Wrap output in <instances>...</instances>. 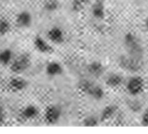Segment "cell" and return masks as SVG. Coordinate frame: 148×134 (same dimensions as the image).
Listing matches in <instances>:
<instances>
[{
    "label": "cell",
    "instance_id": "cell-15",
    "mask_svg": "<svg viewBox=\"0 0 148 134\" xmlns=\"http://www.w3.org/2000/svg\"><path fill=\"white\" fill-rule=\"evenodd\" d=\"M63 67L59 62L52 61L48 63L45 68V72L47 75L50 77H55L62 75L63 73Z\"/></svg>",
    "mask_w": 148,
    "mask_h": 134
},
{
    "label": "cell",
    "instance_id": "cell-10",
    "mask_svg": "<svg viewBox=\"0 0 148 134\" xmlns=\"http://www.w3.org/2000/svg\"><path fill=\"white\" fill-rule=\"evenodd\" d=\"M28 86V82L25 78L15 76L10 78L8 83V87L12 92L18 93L23 91Z\"/></svg>",
    "mask_w": 148,
    "mask_h": 134
},
{
    "label": "cell",
    "instance_id": "cell-9",
    "mask_svg": "<svg viewBox=\"0 0 148 134\" xmlns=\"http://www.w3.org/2000/svg\"><path fill=\"white\" fill-rule=\"evenodd\" d=\"M33 18L31 12L27 10H23L18 12L15 18V24L19 28L26 29L32 25Z\"/></svg>",
    "mask_w": 148,
    "mask_h": 134
},
{
    "label": "cell",
    "instance_id": "cell-24",
    "mask_svg": "<svg viewBox=\"0 0 148 134\" xmlns=\"http://www.w3.org/2000/svg\"><path fill=\"white\" fill-rule=\"evenodd\" d=\"M141 125L148 127V109L144 111L141 116Z\"/></svg>",
    "mask_w": 148,
    "mask_h": 134
},
{
    "label": "cell",
    "instance_id": "cell-1",
    "mask_svg": "<svg viewBox=\"0 0 148 134\" xmlns=\"http://www.w3.org/2000/svg\"><path fill=\"white\" fill-rule=\"evenodd\" d=\"M123 47L126 54L139 60H143L144 48L140 39L134 33L128 32L123 39Z\"/></svg>",
    "mask_w": 148,
    "mask_h": 134
},
{
    "label": "cell",
    "instance_id": "cell-6",
    "mask_svg": "<svg viewBox=\"0 0 148 134\" xmlns=\"http://www.w3.org/2000/svg\"><path fill=\"white\" fill-rule=\"evenodd\" d=\"M62 115V108L59 105H49L46 109L44 115L45 122L49 125H56L60 119Z\"/></svg>",
    "mask_w": 148,
    "mask_h": 134
},
{
    "label": "cell",
    "instance_id": "cell-5",
    "mask_svg": "<svg viewBox=\"0 0 148 134\" xmlns=\"http://www.w3.org/2000/svg\"><path fill=\"white\" fill-rule=\"evenodd\" d=\"M145 88V80L139 75H134L128 79L126 83V90L132 96H137L144 92Z\"/></svg>",
    "mask_w": 148,
    "mask_h": 134
},
{
    "label": "cell",
    "instance_id": "cell-20",
    "mask_svg": "<svg viewBox=\"0 0 148 134\" xmlns=\"http://www.w3.org/2000/svg\"><path fill=\"white\" fill-rule=\"evenodd\" d=\"M99 117L94 115H90L84 118L82 120V125L86 127H95L99 125Z\"/></svg>",
    "mask_w": 148,
    "mask_h": 134
},
{
    "label": "cell",
    "instance_id": "cell-7",
    "mask_svg": "<svg viewBox=\"0 0 148 134\" xmlns=\"http://www.w3.org/2000/svg\"><path fill=\"white\" fill-rule=\"evenodd\" d=\"M47 38L52 44L60 45L65 42V35L60 27L52 26L47 32Z\"/></svg>",
    "mask_w": 148,
    "mask_h": 134
},
{
    "label": "cell",
    "instance_id": "cell-12",
    "mask_svg": "<svg viewBox=\"0 0 148 134\" xmlns=\"http://www.w3.org/2000/svg\"><path fill=\"white\" fill-rule=\"evenodd\" d=\"M86 72L94 78H99L105 72V66L99 61H91L86 66Z\"/></svg>",
    "mask_w": 148,
    "mask_h": 134
},
{
    "label": "cell",
    "instance_id": "cell-16",
    "mask_svg": "<svg viewBox=\"0 0 148 134\" xmlns=\"http://www.w3.org/2000/svg\"><path fill=\"white\" fill-rule=\"evenodd\" d=\"M119 111V107L116 104H109L102 109L99 115L100 122H108L113 118Z\"/></svg>",
    "mask_w": 148,
    "mask_h": 134
},
{
    "label": "cell",
    "instance_id": "cell-18",
    "mask_svg": "<svg viewBox=\"0 0 148 134\" xmlns=\"http://www.w3.org/2000/svg\"><path fill=\"white\" fill-rule=\"evenodd\" d=\"M88 0H73L71 2V10L73 12H81L87 6Z\"/></svg>",
    "mask_w": 148,
    "mask_h": 134
},
{
    "label": "cell",
    "instance_id": "cell-21",
    "mask_svg": "<svg viewBox=\"0 0 148 134\" xmlns=\"http://www.w3.org/2000/svg\"><path fill=\"white\" fill-rule=\"evenodd\" d=\"M60 3L58 0H47L44 4L43 8L46 12H52L59 9Z\"/></svg>",
    "mask_w": 148,
    "mask_h": 134
},
{
    "label": "cell",
    "instance_id": "cell-3",
    "mask_svg": "<svg viewBox=\"0 0 148 134\" xmlns=\"http://www.w3.org/2000/svg\"><path fill=\"white\" fill-rule=\"evenodd\" d=\"M118 64L123 70L131 73H136L142 69V61L133 58L127 54H124L119 57Z\"/></svg>",
    "mask_w": 148,
    "mask_h": 134
},
{
    "label": "cell",
    "instance_id": "cell-22",
    "mask_svg": "<svg viewBox=\"0 0 148 134\" xmlns=\"http://www.w3.org/2000/svg\"><path fill=\"white\" fill-rule=\"evenodd\" d=\"M128 106L132 112H139L142 109V104L139 100L131 99L128 102Z\"/></svg>",
    "mask_w": 148,
    "mask_h": 134
},
{
    "label": "cell",
    "instance_id": "cell-19",
    "mask_svg": "<svg viewBox=\"0 0 148 134\" xmlns=\"http://www.w3.org/2000/svg\"><path fill=\"white\" fill-rule=\"evenodd\" d=\"M12 30V25L8 19L0 18V35L5 36L9 34Z\"/></svg>",
    "mask_w": 148,
    "mask_h": 134
},
{
    "label": "cell",
    "instance_id": "cell-14",
    "mask_svg": "<svg viewBox=\"0 0 148 134\" xmlns=\"http://www.w3.org/2000/svg\"><path fill=\"white\" fill-rule=\"evenodd\" d=\"M91 14L97 20H103L106 15V10L103 0H97L92 5Z\"/></svg>",
    "mask_w": 148,
    "mask_h": 134
},
{
    "label": "cell",
    "instance_id": "cell-17",
    "mask_svg": "<svg viewBox=\"0 0 148 134\" xmlns=\"http://www.w3.org/2000/svg\"><path fill=\"white\" fill-rule=\"evenodd\" d=\"M13 52L10 48H5L0 51V65L6 66H10L12 63L13 58Z\"/></svg>",
    "mask_w": 148,
    "mask_h": 134
},
{
    "label": "cell",
    "instance_id": "cell-25",
    "mask_svg": "<svg viewBox=\"0 0 148 134\" xmlns=\"http://www.w3.org/2000/svg\"><path fill=\"white\" fill-rule=\"evenodd\" d=\"M144 28H145V31L148 32V15L144 21Z\"/></svg>",
    "mask_w": 148,
    "mask_h": 134
},
{
    "label": "cell",
    "instance_id": "cell-11",
    "mask_svg": "<svg viewBox=\"0 0 148 134\" xmlns=\"http://www.w3.org/2000/svg\"><path fill=\"white\" fill-rule=\"evenodd\" d=\"M40 114L39 108L34 104H29L23 108L20 112V117L25 121H31L36 119Z\"/></svg>",
    "mask_w": 148,
    "mask_h": 134
},
{
    "label": "cell",
    "instance_id": "cell-8",
    "mask_svg": "<svg viewBox=\"0 0 148 134\" xmlns=\"http://www.w3.org/2000/svg\"><path fill=\"white\" fill-rule=\"evenodd\" d=\"M33 44L34 48L40 53L50 54L54 52L53 47L42 36H36L33 41Z\"/></svg>",
    "mask_w": 148,
    "mask_h": 134
},
{
    "label": "cell",
    "instance_id": "cell-4",
    "mask_svg": "<svg viewBox=\"0 0 148 134\" xmlns=\"http://www.w3.org/2000/svg\"><path fill=\"white\" fill-rule=\"evenodd\" d=\"M31 65V58L29 54L22 53L12 60L10 69L12 73L21 75L26 72Z\"/></svg>",
    "mask_w": 148,
    "mask_h": 134
},
{
    "label": "cell",
    "instance_id": "cell-2",
    "mask_svg": "<svg viewBox=\"0 0 148 134\" xmlns=\"http://www.w3.org/2000/svg\"><path fill=\"white\" fill-rule=\"evenodd\" d=\"M78 87L81 92L95 101H101L105 98V92L103 88L90 79H82L79 82Z\"/></svg>",
    "mask_w": 148,
    "mask_h": 134
},
{
    "label": "cell",
    "instance_id": "cell-13",
    "mask_svg": "<svg viewBox=\"0 0 148 134\" xmlns=\"http://www.w3.org/2000/svg\"><path fill=\"white\" fill-rule=\"evenodd\" d=\"M123 77L119 73H110L105 78V85L111 89H118L123 84Z\"/></svg>",
    "mask_w": 148,
    "mask_h": 134
},
{
    "label": "cell",
    "instance_id": "cell-23",
    "mask_svg": "<svg viewBox=\"0 0 148 134\" xmlns=\"http://www.w3.org/2000/svg\"><path fill=\"white\" fill-rule=\"evenodd\" d=\"M6 118V111H5V107L3 106V105L0 104V126H2L5 124Z\"/></svg>",
    "mask_w": 148,
    "mask_h": 134
}]
</instances>
